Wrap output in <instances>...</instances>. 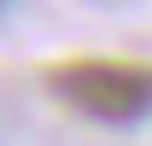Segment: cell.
Here are the masks:
<instances>
[{"instance_id": "obj_1", "label": "cell", "mask_w": 152, "mask_h": 146, "mask_svg": "<svg viewBox=\"0 0 152 146\" xmlns=\"http://www.w3.org/2000/svg\"><path fill=\"white\" fill-rule=\"evenodd\" d=\"M47 88L94 123H140L152 111V64H140V58H64V64H47Z\"/></svg>"}]
</instances>
